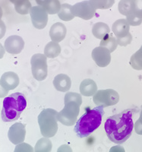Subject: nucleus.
<instances>
[{"instance_id": "f257e3e1", "label": "nucleus", "mask_w": 142, "mask_h": 152, "mask_svg": "<svg viewBox=\"0 0 142 152\" xmlns=\"http://www.w3.org/2000/svg\"><path fill=\"white\" fill-rule=\"evenodd\" d=\"M136 112L135 109H128L106 119L104 129L111 142L120 145L128 140L133 131V115Z\"/></svg>"}, {"instance_id": "f03ea898", "label": "nucleus", "mask_w": 142, "mask_h": 152, "mask_svg": "<svg viewBox=\"0 0 142 152\" xmlns=\"http://www.w3.org/2000/svg\"><path fill=\"white\" fill-rule=\"evenodd\" d=\"M103 115V106H97L94 109L87 111L77 120L74 131L79 138L89 136L100 126Z\"/></svg>"}, {"instance_id": "7ed1b4c3", "label": "nucleus", "mask_w": 142, "mask_h": 152, "mask_svg": "<svg viewBox=\"0 0 142 152\" xmlns=\"http://www.w3.org/2000/svg\"><path fill=\"white\" fill-rule=\"evenodd\" d=\"M27 107V100L23 94L16 92L5 97L1 113L2 121L13 122L17 120Z\"/></svg>"}, {"instance_id": "20e7f679", "label": "nucleus", "mask_w": 142, "mask_h": 152, "mask_svg": "<svg viewBox=\"0 0 142 152\" xmlns=\"http://www.w3.org/2000/svg\"><path fill=\"white\" fill-rule=\"evenodd\" d=\"M58 112L51 108L42 110L38 116V123L42 135L51 138L58 131Z\"/></svg>"}, {"instance_id": "39448f33", "label": "nucleus", "mask_w": 142, "mask_h": 152, "mask_svg": "<svg viewBox=\"0 0 142 152\" xmlns=\"http://www.w3.org/2000/svg\"><path fill=\"white\" fill-rule=\"evenodd\" d=\"M79 112L80 106L77 103H66L65 104L64 108L58 113V121L66 126H71L77 122Z\"/></svg>"}, {"instance_id": "423d86ee", "label": "nucleus", "mask_w": 142, "mask_h": 152, "mask_svg": "<svg viewBox=\"0 0 142 152\" xmlns=\"http://www.w3.org/2000/svg\"><path fill=\"white\" fill-rule=\"evenodd\" d=\"M31 72L33 78L37 81H44L48 74L47 57L44 54L36 53L32 56L31 59Z\"/></svg>"}, {"instance_id": "0eeeda50", "label": "nucleus", "mask_w": 142, "mask_h": 152, "mask_svg": "<svg viewBox=\"0 0 142 152\" xmlns=\"http://www.w3.org/2000/svg\"><path fill=\"white\" fill-rule=\"evenodd\" d=\"M94 103L97 106L104 107L116 105L119 101V95L113 89L97 91L93 96Z\"/></svg>"}, {"instance_id": "6e6552de", "label": "nucleus", "mask_w": 142, "mask_h": 152, "mask_svg": "<svg viewBox=\"0 0 142 152\" xmlns=\"http://www.w3.org/2000/svg\"><path fill=\"white\" fill-rule=\"evenodd\" d=\"M97 9L92 5L90 0H84L72 5V13L75 17L84 20H90L95 15Z\"/></svg>"}, {"instance_id": "1a4fd4ad", "label": "nucleus", "mask_w": 142, "mask_h": 152, "mask_svg": "<svg viewBox=\"0 0 142 152\" xmlns=\"http://www.w3.org/2000/svg\"><path fill=\"white\" fill-rule=\"evenodd\" d=\"M48 13L40 5L33 6L30 12L32 24L35 28L38 30L44 29L48 23Z\"/></svg>"}, {"instance_id": "9d476101", "label": "nucleus", "mask_w": 142, "mask_h": 152, "mask_svg": "<svg viewBox=\"0 0 142 152\" xmlns=\"http://www.w3.org/2000/svg\"><path fill=\"white\" fill-rule=\"evenodd\" d=\"M25 135H26L25 125L21 123H16L12 125L8 132L9 141L15 145L23 143L25 139Z\"/></svg>"}, {"instance_id": "9b49d317", "label": "nucleus", "mask_w": 142, "mask_h": 152, "mask_svg": "<svg viewBox=\"0 0 142 152\" xmlns=\"http://www.w3.org/2000/svg\"><path fill=\"white\" fill-rule=\"evenodd\" d=\"M92 58L99 67H106L110 63L111 53L107 48L103 47H97L92 51Z\"/></svg>"}, {"instance_id": "f8f14e48", "label": "nucleus", "mask_w": 142, "mask_h": 152, "mask_svg": "<svg viewBox=\"0 0 142 152\" xmlns=\"http://www.w3.org/2000/svg\"><path fill=\"white\" fill-rule=\"evenodd\" d=\"M130 26H138L142 23V0H132V9L126 16Z\"/></svg>"}, {"instance_id": "ddd939ff", "label": "nucleus", "mask_w": 142, "mask_h": 152, "mask_svg": "<svg viewBox=\"0 0 142 152\" xmlns=\"http://www.w3.org/2000/svg\"><path fill=\"white\" fill-rule=\"evenodd\" d=\"M4 47L10 54H19L24 47V41L18 35H12L5 40Z\"/></svg>"}, {"instance_id": "4468645a", "label": "nucleus", "mask_w": 142, "mask_h": 152, "mask_svg": "<svg viewBox=\"0 0 142 152\" xmlns=\"http://www.w3.org/2000/svg\"><path fill=\"white\" fill-rule=\"evenodd\" d=\"M67 29L65 24L61 22H56L51 26L50 30V36L52 41L59 43L65 39Z\"/></svg>"}, {"instance_id": "2eb2a0df", "label": "nucleus", "mask_w": 142, "mask_h": 152, "mask_svg": "<svg viewBox=\"0 0 142 152\" xmlns=\"http://www.w3.org/2000/svg\"><path fill=\"white\" fill-rule=\"evenodd\" d=\"M0 81L2 85L7 90H14L19 85V77L14 72H5L1 77Z\"/></svg>"}, {"instance_id": "dca6fc26", "label": "nucleus", "mask_w": 142, "mask_h": 152, "mask_svg": "<svg viewBox=\"0 0 142 152\" xmlns=\"http://www.w3.org/2000/svg\"><path fill=\"white\" fill-rule=\"evenodd\" d=\"M112 30L116 38L123 37L129 33L130 24H128L126 19H119L113 23Z\"/></svg>"}, {"instance_id": "f3484780", "label": "nucleus", "mask_w": 142, "mask_h": 152, "mask_svg": "<svg viewBox=\"0 0 142 152\" xmlns=\"http://www.w3.org/2000/svg\"><path fill=\"white\" fill-rule=\"evenodd\" d=\"M53 85L55 89L59 91L66 92L71 88V78L66 74H59L54 78Z\"/></svg>"}, {"instance_id": "a211bd4d", "label": "nucleus", "mask_w": 142, "mask_h": 152, "mask_svg": "<svg viewBox=\"0 0 142 152\" xmlns=\"http://www.w3.org/2000/svg\"><path fill=\"white\" fill-rule=\"evenodd\" d=\"M97 91V85L94 80L87 78L82 81L80 85V92L85 97L94 96Z\"/></svg>"}, {"instance_id": "6ab92c4d", "label": "nucleus", "mask_w": 142, "mask_h": 152, "mask_svg": "<svg viewBox=\"0 0 142 152\" xmlns=\"http://www.w3.org/2000/svg\"><path fill=\"white\" fill-rule=\"evenodd\" d=\"M110 29H109L108 24L103 22H97L94 24L92 28V33L93 35L97 39L102 40L106 34H109Z\"/></svg>"}, {"instance_id": "aec40b11", "label": "nucleus", "mask_w": 142, "mask_h": 152, "mask_svg": "<svg viewBox=\"0 0 142 152\" xmlns=\"http://www.w3.org/2000/svg\"><path fill=\"white\" fill-rule=\"evenodd\" d=\"M61 53V47L59 43L51 41L49 42L44 48V55L47 58L53 59L57 57Z\"/></svg>"}, {"instance_id": "412c9836", "label": "nucleus", "mask_w": 142, "mask_h": 152, "mask_svg": "<svg viewBox=\"0 0 142 152\" xmlns=\"http://www.w3.org/2000/svg\"><path fill=\"white\" fill-rule=\"evenodd\" d=\"M100 46L106 47V48H107L109 50V52L113 53L117 48L118 43H117L116 37H113L110 34H108L101 40Z\"/></svg>"}, {"instance_id": "4be33fe9", "label": "nucleus", "mask_w": 142, "mask_h": 152, "mask_svg": "<svg viewBox=\"0 0 142 152\" xmlns=\"http://www.w3.org/2000/svg\"><path fill=\"white\" fill-rule=\"evenodd\" d=\"M58 16L61 20L64 21H69L72 20L75 15L72 13V5L65 3L61 5L60 11L58 13Z\"/></svg>"}, {"instance_id": "5701e85b", "label": "nucleus", "mask_w": 142, "mask_h": 152, "mask_svg": "<svg viewBox=\"0 0 142 152\" xmlns=\"http://www.w3.org/2000/svg\"><path fill=\"white\" fill-rule=\"evenodd\" d=\"M52 144L49 138H40L37 141L34 148V152H50L52 151Z\"/></svg>"}, {"instance_id": "b1692460", "label": "nucleus", "mask_w": 142, "mask_h": 152, "mask_svg": "<svg viewBox=\"0 0 142 152\" xmlns=\"http://www.w3.org/2000/svg\"><path fill=\"white\" fill-rule=\"evenodd\" d=\"M130 65L135 70H142V46L141 48L132 56Z\"/></svg>"}, {"instance_id": "393cba45", "label": "nucleus", "mask_w": 142, "mask_h": 152, "mask_svg": "<svg viewBox=\"0 0 142 152\" xmlns=\"http://www.w3.org/2000/svg\"><path fill=\"white\" fill-rule=\"evenodd\" d=\"M96 9H110L115 3V0H90Z\"/></svg>"}, {"instance_id": "a878e982", "label": "nucleus", "mask_w": 142, "mask_h": 152, "mask_svg": "<svg viewBox=\"0 0 142 152\" xmlns=\"http://www.w3.org/2000/svg\"><path fill=\"white\" fill-rule=\"evenodd\" d=\"M31 8V3L29 0H26V1H24V2H21V3L15 5V9L16 12L18 14L23 15H28V13H30Z\"/></svg>"}, {"instance_id": "bb28decb", "label": "nucleus", "mask_w": 142, "mask_h": 152, "mask_svg": "<svg viewBox=\"0 0 142 152\" xmlns=\"http://www.w3.org/2000/svg\"><path fill=\"white\" fill-rule=\"evenodd\" d=\"M61 3L59 0H51L50 3L47 4L44 8L49 15L58 14L61 9Z\"/></svg>"}, {"instance_id": "cd10ccee", "label": "nucleus", "mask_w": 142, "mask_h": 152, "mask_svg": "<svg viewBox=\"0 0 142 152\" xmlns=\"http://www.w3.org/2000/svg\"><path fill=\"white\" fill-rule=\"evenodd\" d=\"M132 0H120L118 5L119 12L122 15L127 16L132 9Z\"/></svg>"}, {"instance_id": "c85d7f7f", "label": "nucleus", "mask_w": 142, "mask_h": 152, "mask_svg": "<svg viewBox=\"0 0 142 152\" xmlns=\"http://www.w3.org/2000/svg\"><path fill=\"white\" fill-rule=\"evenodd\" d=\"M68 102H75L81 106L82 104V95L75 92H68L65 96L64 103L66 104Z\"/></svg>"}, {"instance_id": "c756f323", "label": "nucleus", "mask_w": 142, "mask_h": 152, "mask_svg": "<svg viewBox=\"0 0 142 152\" xmlns=\"http://www.w3.org/2000/svg\"><path fill=\"white\" fill-rule=\"evenodd\" d=\"M14 152H34V149L28 143H21L16 145Z\"/></svg>"}, {"instance_id": "7c9ffc66", "label": "nucleus", "mask_w": 142, "mask_h": 152, "mask_svg": "<svg viewBox=\"0 0 142 152\" xmlns=\"http://www.w3.org/2000/svg\"><path fill=\"white\" fill-rule=\"evenodd\" d=\"M116 40H117L118 45L121 46V47H126L132 43V36L130 33H128L126 36L123 37L116 38Z\"/></svg>"}, {"instance_id": "2f4dec72", "label": "nucleus", "mask_w": 142, "mask_h": 152, "mask_svg": "<svg viewBox=\"0 0 142 152\" xmlns=\"http://www.w3.org/2000/svg\"><path fill=\"white\" fill-rule=\"evenodd\" d=\"M134 128H135V132L138 135H142V105H141V110L140 112V116L138 119L136 123L134 124Z\"/></svg>"}, {"instance_id": "473e14b6", "label": "nucleus", "mask_w": 142, "mask_h": 152, "mask_svg": "<svg viewBox=\"0 0 142 152\" xmlns=\"http://www.w3.org/2000/svg\"><path fill=\"white\" fill-rule=\"evenodd\" d=\"M5 32H6V26L4 21L0 20V39H2L5 36Z\"/></svg>"}, {"instance_id": "72a5a7b5", "label": "nucleus", "mask_w": 142, "mask_h": 152, "mask_svg": "<svg viewBox=\"0 0 142 152\" xmlns=\"http://www.w3.org/2000/svg\"><path fill=\"white\" fill-rule=\"evenodd\" d=\"M57 152H72V149L68 145H63L58 148Z\"/></svg>"}, {"instance_id": "f704fd0d", "label": "nucleus", "mask_w": 142, "mask_h": 152, "mask_svg": "<svg viewBox=\"0 0 142 152\" xmlns=\"http://www.w3.org/2000/svg\"><path fill=\"white\" fill-rule=\"evenodd\" d=\"M9 90H7L3 85H2L1 81H0V98H2V97H5L6 95L9 94Z\"/></svg>"}, {"instance_id": "c9c22d12", "label": "nucleus", "mask_w": 142, "mask_h": 152, "mask_svg": "<svg viewBox=\"0 0 142 152\" xmlns=\"http://www.w3.org/2000/svg\"><path fill=\"white\" fill-rule=\"evenodd\" d=\"M109 152H125V151L124 148L120 145H116V146L111 148Z\"/></svg>"}, {"instance_id": "e433bc0d", "label": "nucleus", "mask_w": 142, "mask_h": 152, "mask_svg": "<svg viewBox=\"0 0 142 152\" xmlns=\"http://www.w3.org/2000/svg\"><path fill=\"white\" fill-rule=\"evenodd\" d=\"M35 1H36L37 5L41 6V7L44 8L47 4L50 3V2L51 0H35Z\"/></svg>"}, {"instance_id": "4c0bfd02", "label": "nucleus", "mask_w": 142, "mask_h": 152, "mask_svg": "<svg viewBox=\"0 0 142 152\" xmlns=\"http://www.w3.org/2000/svg\"><path fill=\"white\" fill-rule=\"evenodd\" d=\"M5 47L2 45V43H0V59L3 58L4 55H5Z\"/></svg>"}, {"instance_id": "58836bf2", "label": "nucleus", "mask_w": 142, "mask_h": 152, "mask_svg": "<svg viewBox=\"0 0 142 152\" xmlns=\"http://www.w3.org/2000/svg\"><path fill=\"white\" fill-rule=\"evenodd\" d=\"M12 4H14V5H17V4L21 3V2H24V1H26V0H9Z\"/></svg>"}, {"instance_id": "ea45409f", "label": "nucleus", "mask_w": 142, "mask_h": 152, "mask_svg": "<svg viewBox=\"0 0 142 152\" xmlns=\"http://www.w3.org/2000/svg\"><path fill=\"white\" fill-rule=\"evenodd\" d=\"M2 15H3V12H2V8L0 7V20H1V18H2Z\"/></svg>"}]
</instances>
